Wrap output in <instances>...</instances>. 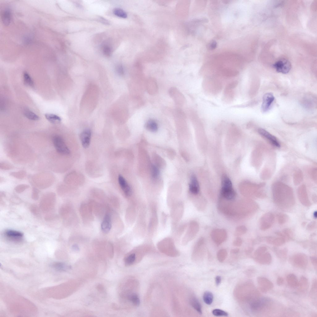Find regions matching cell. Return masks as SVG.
I'll return each instance as SVG.
<instances>
[{"label":"cell","instance_id":"obj_19","mask_svg":"<svg viewBox=\"0 0 317 317\" xmlns=\"http://www.w3.org/2000/svg\"><path fill=\"white\" fill-rule=\"evenodd\" d=\"M25 116L28 119L31 120L37 121L38 120L39 117L34 112L29 110H26L24 112Z\"/></svg>","mask_w":317,"mask_h":317},{"label":"cell","instance_id":"obj_29","mask_svg":"<svg viewBox=\"0 0 317 317\" xmlns=\"http://www.w3.org/2000/svg\"><path fill=\"white\" fill-rule=\"evenodd\" d=\"M116 70L117 73L120 75H122L124 73V68L121 65H118L117 66Z\"/></svg>","mask_w":317,"mask_h":317},{"label":"cell","instance_id":"obj_36","mask_svg":"<svg viewBox=\"0 0 317 317\" xmlns=\"http://www.w3.org/2000/svg\"><path fill=\"white\" fill-rule=\"evenodd\" d=\"M73 248L76 250L78 251L79 250L78 246L77 245H74L73 246Z\"/></svg>","mask_w":317,"mask_h":317},{"label":"cell","instance_id":"obj_6","mask_svg":"<svg viewBox=\"0 0 317 317\" xmlns=\"http://www.w3.org/2000/svg\"><path fill=\"white\" fill-rule=\"evenodd\" d=\"M259 134L268 139L274 146L277 148L280 147V144L275 137L269 133L266 130L260 128L258 130Z\"/></svg>","mask_w":317,"mask_h":317},{"label":"cell","instance_id":"obj_26","mask_svg":"<svg viewBox=\"0 0 317 317\" xmlns=\"http://www.w3.org/2000/svg\"><path fill=\"white\" fill-rule=\"evenodd\" d=\"M160 174V171L158 167L155 165H152L151 168V175L154 179L158 178Z\"/></svg>","mask_w":317,"mask_h":317},{"label":"cell","instance_id":"obj_33","mask_svg":"<svg viewBox=\"0 0 317 317\" xmlns=\"http://www.w3.org/2000/svg\"><path fill=\"white\" fill-rule=\"evenodd\" d=\"M221 281V278L220 276H217L215 278V282L216 286H219L220 284Z\"/></svg>","mask_w":317,"mask_h":317},{"label":"cell","instance_id":"obj_12","mask_svg":"<svg viewBox=\"0 0 317 317\" xmlns=\"http://www.w3.org/2000/svg\"><path fill=\"white\" fill-rule=\"evenodd\" d=\"M203 300L205 303L208 305H211L213 301L214 296L212 293L209 291H205L203 296Z\"/></svg>","mask_w":317,"mask_h":317},{"label":"cell","instance_id":"obj_23","mask_svg":"<svg viewBox=\"0 0 317 317\" xmlns=\"http://www.w3.org/2000/svg\"><path fill=\"white\" fill-rule=\"evenodd\" d=\"M6 234L9 237L13 238H20L23 236V234L19 232L12 230L7 231Z\"/></svg>","mask_w":317,"mask_h":317},{"label":"cell","instance_id":"obj_3","mask_svg":"<svg viewBox=\"0 0 317 317\" xmlns=\"http://www.w3.org/2000/svg\"><path fill=\"white\" fill-rule=\"evenodd\" d=\"M273 67L277 72L285 74L290 72L291 65L288 60L282 58L277 61L273 65Z\"/></svg>","mask_w":317,"mask_h":317},{"label":"cell","instance_id":"obj_17","mask_svg":"<svg viewBox=\"0 0 317 317\" xmlns=\"http://www.w3.org/2000/svg\"><path fill=\"white\" fill-rule=\"evenodd\" d=\"M52 267L59 271H65L70 268L69 266L63 263L56 262L53 264Z\"/></svg>","mask_w":317,"mask_h":317},{"label":"cell","instance_id":"obj_8","mask_svg":"<svg viewBox=\"0 0 317 317\" xmlns=\"http://www.w3.org/2000/svg\"><path fill=\"white\" fill-rule=\"evenodd\" d=\"M258 280L260 289L263 292H266L273 287V284L266 278L259 277Z\"/></svg>","mask_w":317,"mask_h":317},{"label":"cell","instance_id":"obj_35","mask_svg":"<svg viewBox=\"0 0 317 317\" xmlns=\"http://www.w3.org/2000/svg\"><path fill=\"white\" fill-rule=\"evenodd\" d=\"M311 262L315 266H316L317 265V259L316 258H314V257H312L311 259Z\"/></svg>","mask_w":317,"mask_h":317},{"label":"cell","instance_id":"obj_31","mask_svg":"<svg viewBox=\"0 0 317 317\" xmlns=\"http://www.w3.org/2000/svg\"><path fill=\"white\" fill-rule=\"evenodd\" d=\"M99 20L103 24L105 25H109L110 24V22L108 20L103 17H99Z\"/></svg>","mask_w":317,"mask_h":317},{"label":"cell","instance_id":"obj_22","mask_svg":"<svg viewBox=\"0 0 317 317\" xmlns=\"http://www.w3.org/2000/svg\"><path fill=\"white\" fill-rule=\"evenodd\" d=\"M24 80L25 84L30 87H33L34 86V83L30 75L27 72L24 74Z\"/></svg>","mask_w":317,"mask_h":317},{"label":"cell","instance_id":"obj_4","mask_svg":"<svg viewBox=\"0 0 317 317\" xmlns=\"http://www.w3.org/2000/svg\"><path fill=\"white\" fill-rule=\"evenodd\" d=\"M274 100L275 97L272 93H267L264 94L261 107V111L263 113H266L270 109Z\"/></svg>","mask_w":317,"mask_h":317},{"label":"cell","instance_id":"obj_14","mask_svg":"<svg viewBox=\"0 0 317 317\" xmlns=\"http://www.w3.org/2000/svg\"><path fill=\"white\" fill-rule=\"evenodd\" d=\"M191 305L198 313L200 314H202V309L201 305L199 301L196 298H193L191 300Z\"/></svg>","mask_w":317,"mask_h":317},{"label":"cell","instance_id":"obj_7","mask_svg":"<svg viewBox=\"0 0 317 317\" xmlns=\"http://www.w3.org/2000/svg\"><path fill=\"white\" fill-rule=\"evenodd\" d=\"M118 180L120 186L125 194L127 196H131L132 193V190L125 178L120 175L118 177Z\"/></svg>","mask_w":317,"mask_h":317},{"label":"cell","instance_id":"obj_11","mask_svg":"<svg viewBox=\"0 0 317 317\" xmlns=\"http://www.w3.org/2000/svg\"><path fill=\"white\" fill-rule=\"evenodd\" d=\"M145 126L146 129L151 132H156L158 130V124L153 120L151 119L148 120L146 123Z\"/></svg>","mask_w":317,"mask_h":317},{"label":"cell","instance_id":"obj_25","mask_svg":"<svg viewBox=\"0 0 317 317\" xmlns=\"http://www.w3.org/2000/svg\"><path fill=\"white\" fill-rule=\"evenodd\" d=\"M212 313L213 315L216 316H227L228 315V314L227 312L219 309H214L212 311Z\"/></svg>","mask_w":317,"mask_h":317},{"label":"cell","instance_id":"obj_10","mask_svg":"<svg viewBox=\"0 0 317 317\" xmlns=\"http://www.w3.org/2000/svg\"><path fill=\"white\" fill-rule=\"evenodd\" d=\"M112 221L110 215H106L102 222L101 228L103 232L107 233L109 232L112 228Z\"/></svg>","mask_w":317,"mask_h":317},{"label":"cell","instance_id":"obj_37","mask_svg":"<svg viewBox=\"0 0 317 317\" xmlns=\"http://www.w3.org/2000/svg\"><path fill=\"white\" fill-rule=\"evenodd\" d=\"M314 217H316V216H317V212H315V213H314Z\"/></svg>","mask_w":317,"mask_h":317},{"label":"cell","instance_id":"obj_15","mask_svg":"<svg viewBox=\"0 0 317 317\" xmlns=\"http://www.w3.org/2000/svg\"><path fill=\"white\" fill-rule=\"evenodd\" d=\"M45 117L47 120L53 123H57L61 121V118L57 115L51 114H46Z\"/></svg>","mask_w":317,"mask_h":317},{"label":"cell","instance_id":"obj_20","mask_svg":"<svg viewBox=\"0 0 317 317\" xmlns=\"http://www.w3.org/2000/svg\"><path fill=\"white\" fill-rule=\"evenodd\" d=\"M300 259L298 258H295V259H293V261L294 262V263L295 264L296 266H299V267H304L306 265V263H307V259H306L305 258Z\"/></svg>","mask_w":317,"mask_h":317},{"label":"cell","instance_id":"obj_9","mask_svg":"<svg viewBox=\"0 0 317 317\" xmlns=\"http://www.w3.org/2000/svg\"><path fill=\"white\" fill-rule=\"evenodd\" d=\"M189 189L190 191L194 195H197L199 192V184L196 177L194 175H192L191 177Z\"/></svg>","mask_w":317,"mask_h":317},{"label":"cell","instance_id":"obj_30","mask_svg":"<svg viewBox=\"0 0 317 317\" xmlns=\"http://www.w3.org/2000/svg\"><path fill=\"white\" fill-rule=\"evenodd\" d=\"M238 83L237 82L234 81L229 84L226 88V90H230L234 88L237 86Z\"/></svg>","mask_w":317,"mask_h":317},{"label":"cell","instance_id":"obj_13","mask_svg":"<svg viewBox=\"0 0 317 317\" xmlns=\"http://www.w3.org/2000/svg\"><path fill=\"white\" fill-rule=\"evenodd\" d=\"M2 16V21L4 24L7 26L8 25L11 20V14L10 10L6 9L3 12Z\"/></svg>","mask_w":317,"mask_h":317},{"label":"cell","instance_id":"obj_21","mask_svg":"<svg viewBox=\"0 0 317 317\" xmlns=\"http://www.w3.org/2000/svg\"><path fill=\"white\" fill-rule=\"evenodd\" d=\"M113 12L114 15L117 17L123 18H126L127 17L126 13L121 8H115L113 10Z\"/></svg>","mask_w":317,"mask_h":317},{"label":"cell","instance_id":"obj_5","mask_svg":"<svg viewBox=\"0 0 317 317\" xmlns=\"http://www.w3.org/2000/svg\"><path fill=\"white\" fill-rule=\"evenodd\" d=\"M92 132L89 129L84 130L80 134V138L83 148H87L89 147L90 144Z\"/></svg>","mask_w":317,"mask_h":317},{"label":"cell","instance_id":"obj_2","mask_svg":"<svg viewBox=\"0 0 317 317\" xmlns=\"http://www.w3.org/2000/svg\"><path fill=\"white\" fill-rule=\"evenodd\" d=\"M53 142L55 148L59 153L65 155L70 154V150L62 137L58 135L54 136Z\"/></svg>","mask_w":317,"mask_h":317},{"label":"cell","instance_id":"obj_34","mask_svg":"<svg viewBox=\"0 0 317 317\" xmlns=\"http://www.w3.org/2000/svg\"><path fill=\"white\" fill-rule=\"evenodd\" d=\"M283 282V278L281 277H279L277 280V283L278 285H281L282 284Z\"/></svg>","mask_w":317,"mask_h":317},{"label":"cell","instance_id":"obj_18","mask_svg":"<svg viewBox=\"0 0 317 317\" xmlns=\"http://www.w3.org/2000/svg\"><path fill=\"white\" fill-rule=\"evenodd\" d=\"M287 280L290 285L292 287H295L299 285L296 277L293 274H290L288 276Z\"/></svg>","mask_w":317,"mask_h":317},{"label":"cell","instance_id":"obj_24","mask_svg":"<svg viewBox=\"0 0 317 317\" xmlns=\"http://www.w3.org/2000/svg\"><path fill=\"white\" fill-rule=\"evenodd\" d=\"M102 50L103 54L108 57L110 56L112 54V47L107 44L103 45Z\"/></svg>","mask_w":317,"mask_h":317},{"label":"cell","instance_id":"obj_28","mask_svg":"<svg viewBox=\"0 0 317 317\" xmlns=\"http://www.w3.org/2000/svg\"><path fill=\"white\" fill-rule=\"evenodd\" d=\"M136 255L135 254H131L126 259V263L127 265H130L133 264L135 261Z\"/></svg>","mask_w":317,"mask_h":317},{"label":"cell","instance_id":"obj_16","mask_svg":"<svg viewBox=\"0 0 317 317\" xmlns=\"http://www.w3.org/2000/svg\"><path fill=\"white\" fill-rule=\"evenodd\" d=\"M221 74L224 76L227 77H232L236 76L239 74V72L236 70L233 69H227L222 70Z\"/></svg>","mask_w":317,"mask_h":317},{"label":"cell","instance_id":"obj_27","mask_svg":"<svg viewBox=\"0 0 317 317\" xmlns=\"http://www.w3.org/2000/svg\"><path fill=\"white\" fill-rule=\"evenodd\" d=\"M130 300L134 305L138 306L140 304V300L138 295L136 294H132L129 297Z\"/></svg>","mask_w":317,"mask_h":317},{"label":"cell","instance_id":"obj_32","mask_svg":"<svg viewBox=\"0 0 317 317\" xmlns=\"http://www.w3.org/2000/svg\"><path fill=\"white\" fill-rule=\"evenodd\" d=\"M216 42L214 41H213L209 44V48L211 49H214L216 48Z\"/></svg>","mask_w":317,"mask_h":317},{"label":"cell","instance_id":"obj_1","mask_svg":"<svg viewBox=\"0 0 317 317\" xmlns=\"http://www.w3.org/2000/svg\"><path fill=\"white\" fill-rule=\"evenodd\" d=\"M221 194L225 199L232 200L234 199L236 193L230 179L226 176L222 177L221 182Z\"/></svg>","mask_w":317,"mask_h":317}]
</instances>
